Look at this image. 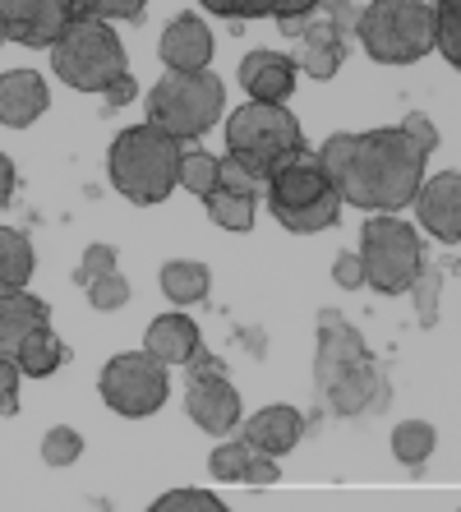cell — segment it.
<instances>
[{"label":"cell","instance_id":"cell-1","mask_svg":"<svg viewBox=\"0 0 461 512\" xmlns=\"http://www.w3.org/2000/svg\"><path fill=\"white\" fill-rule=\"evenodd\" d=\"M425 162L429 153L402 125L369 134H332L319 153L323 176L342 194V203L369 208V213H397L415 203L425 185Z\"/></svg>","mask_w":461,"mask_h":512},{"label":"cell","instance_id":"cell-2","mask_svg":"<svg viewBox=\"0 0 461 512\" xmlns=\"http://www.w3.org/2000/svg\"><path fill=\"white\" fill-rule=\"evenodd\" d=\"M319 397L328 402L332 416L355 420L369 411H383L392 402L388 370L369 356L365 337L355 333V323L342 319L337 310H319Z\"/></svg>","mask_w":461,"mask_h":512},{"label":"cell","instance_id":"cell-3","mask_svg":"<svg viewBox=\"0 0 461 512\" xmlns=\"http://www.w3.org/2000/svg\"><path fill=\"white\" fill-rule=\"evenodd\" d=\"M180 162H185V143L171 139L166 130H157L153 120L148 125H130L120 130L111 143V185L130 203H162L166 194L180 185Z\"/></svg>","mask_w":461,"mask_h":512},{"label":"cell","instance_id":"cell-4","mask_svg":"<svg viewBox=\"0 0 461 512\" xmlns=\"http://www.w3.org/2000/svg\"><path fill=\"white\" fill-rule=\"evenodd\" d=\"M226 148L240 167H249L259 180H272L305 153V134L282 102H249L226 120Z\"/></svg>","mask_w":461,"mask_h":512},{"label":"cell","instance_id":"cell-5","mask_svg":"<svg viewBox=\"0 0 461 512\" xmlns=\"http://www.w3.org/2000/svg\"><path fill=\"white\" fill-rule=\"evenodd\" d=\"M355 33L379 65H411L438 47V10L429 0H374L360 10Z\"/></svg>","mask_w":461,"mask_h":512},{"label":"cell","instance_id":"cell-6","mask_svg":"<svg viewBox=\"0 0 461 512\" xmlns=\"http://www.w3.org/2000/svg\"><path fill=\"white\" fill-rule=\"evenodd\" d=\"M51 70L70 88L107 93L111 84H120V79L130 74V60H125V47H120L116 28H111L107 19L79 14V19L60 33L56 47H51Z\"/></svg>","mask_w":461,"mask_h":512},{"label":"cell","instance_id":"cell-7","mask_svg":"<svg viewBox=\"0 0 461 512\" xmlns=\"http://www.w3.org/2000/svg\"><path fill=\"white\" fill-rule=\"evenodd\" d=\"M226 102V88L217 74L208 70H171L157 79V88L148 93V120L157 130H166L171 139L190 143L217 125Z\"/></svg>","mask_w":461,"mask_h":512},{"label":"cell","instance_id":"cell-8","mask_svg":"<svg viewBox=\"0 0 461 512\" xmlns=\"http://www.w3.org/2000/svg\"><path fill=\"white\" fill-rule=\"evenodd\" d=\"M268 199H272V217L286 231H296V236L328 231L337 222V213H342V194L328 185L319 162H305V157H296L291 167H282L268 180Z\"/></svg>","mask_w":461,"mask_h":512},{"label":"cell","instance_id":"cell-9","mask_svg":"<svg viewBox=\"0 0 461 512\" xmlns=\"http://www.w3.org/2000/svg\"><path fill=\"white\" fill-rule=\"evenodd\" d=\"M360 263H365V282L383 296H402L411 291L415 277L425 273V250L411 222H397L392 213L365 222L360 236Z\"/></svg>","mask_w":461,"mask_h":512},{"label":"cell","instance_id":"cell-10","mask_svg":"<svg viewBox=\"0 0 461 512\" xmlns=\"http://www.w3.org/2000/svg\"><path fill=\"white\" fill-rule=\"evenodd\" d=\"M102 388V402L116 411V416H153L157 406L171 393V374H166V360H157L153 351H130V356L107 360V370L97 379Z\"/></svg>","mask_w":461,"mask_h":512},{"label":"cell","instance_id":"cell-11","mask_svg":"<svg viewBox=\"0 0 461 512\" xmlns=\"http://www.w3.org/2000/svg\"><path fill=\"white\" fill-rule=\"evenodd\" d=\"M5 33L24 47H56L60 33L79 19L74 0H0Z\"/></svg>","mask_w":461,"mask_h":512},{"label":"cell","instance_id":"cell-12","mask_svg":"<svg viewBox=\"0 0 461 512\" xmlns=\"http://www.w3.org/2000/svg\"><path fill=\"white\" fill-rule=\"evenodd\" d=\"M185 411L199 429L208 434H231L240 425V393L231 388V379L222 374V365H203L190 370V393H185Z\"/></svg>","mask_w":461,"mask_h":512},{"label":"cell","instance_id":"cell-13","mask_svg":"<svg viewBox=\"0 0 461 512\" xmlns=\"http://www.w3.org/2000/svg\"><path fill=\"white\" fill-rule=\"evenodd\" d=\"M415 213L425 222L429 236L438 240H461V176L457 171H443V176L425 180L420 194H415Z\"/></svg>","mask_w":461,"mask_h":512},{"label":"cell","instance_id":"cell-14","mask_svg":"<svg viewBox=\"0 0 461 512\" xmlns=\"http://www.w3.org/2000/svg\"><path fill=\"white\" fill-rule=\"evenodd\" d=\"M296 60L282 56V51H249L240 60V84L254 102H286L296 93Z\"/></svg>","mask_w":461,"mask_h":512},{"label":"cell","instance_id":"cell-15","mask_svg":"<svg viewBox=\"0 0 461 512\" xmlns=\"http://www.w3.org/2000/svg\"><path fill=\"white\" fill-rule=\"evenodd\" d=\"M47 111V79L37 70H10L0 74V125L28 130Z\"/></svg>","mask_w":461,"mask_h":512},{"label":"cell","instance_id":"cell-16","mask_svg":"<svg viewBox=\"0 0 461 512\" xmlns=\"http://www.w3.org/2000/svg\"><path fill=\"white\" fill-rule=\"evenodd\" d=\"M162 60H166V70H208V60H213V33H208V24L194 19V14L171 19L162 33Z\"/></svg>","mask_w":461,"mask_h":512},{"label":"cell","instance_id":"cell-17","mask_svg":"<svg viewBox=\"0 0 461 512\" xmlns=\"http://www.w3.org/2000/svg\"><path fill=\"white\" fill-rule=\"evenodd\" d=\"M300 434H305V416H300L296 406H263L259 416L245 425V443L249 448H259V453H272V457H286L291 448L300 443Z\"/></svg>","mask_w":461,"mask_h":512},{"label":"cell","instance_id":"cell-18","mask_svg":"<svg viewBox=\"0 0 461 512\" xmlns=\"http://www.w3.org/2000/svg\"><path fill=\"white\" fill-rule=\"evenodd\" d=\"M143 351H153L166 365H194V356H199V328L185 314H162V319L148 323Z\"/></svg>","mask_w":461,"mask_h":512},{"label":"cell","instance_id":"cell-19","mask_svg":"<svg viewBox=\"0 0 461 512\" xmlns=\"http://www.w3.org/2000/svg\"><path fill=\"white\" fill-rule=\"evenodd\" d=\"M42 323H51L47 300L28 296L24 286H19V291H5V296H0V356H14V346L24 342L33 328H42Z\"/></svg>","mask_w":461,"mask_h":512},{"label":"cell","instance_id":"cell-20","mask_svg":"<svg viewBox=\"0 0 461 512\" xmlns=\"http://www.w3.org/2000/svg\"><path fill=\"white\" fill-rule=\"evenodd\" d=\"M14 360H19V370H24V374H33V379H47V374L60 370L65 346H60V337L51 333V323H42V328H33L24 342L14 346Z\"/></svg>","mask_w":461,"mask_h":512},{"label":"cell","instance_id":"cell-21","mask_svg":"<svg viewBox=\"0 0 461 512\" xmlns=\"http://www.w3.org/2000/svg\"><path fill=\"white\" fill-rule=\"evenodd\" d=\"M33 277V245L24 231L0 227V291H19Z\"/></svg>","mask_w":461,"mask_h":512},{"label":"cell","instance_id":"cell-22","mask_svg":"<svg viewBox=\"0 0 461 512\" xmlns=\"http://www.w3.org/2000/svg\"><path fill=\"white\" fill-rule=\"evenodd\" d=\"M208 286H213V277H208V268L194 259H171L162 268V291L176 305H194V300L208 296Z\"/></svg>","mask_w":461,"mask_h":512},{"label":"cell","instance_id":"cell-23","mask_svg":"<svg viewBox=\"0 0 461 512\" xmlns=\"http://www.w3.org/2000/svg\"><path fill=\"white\" fill-rule=\"evenodd\" d=\"M222 19H286V14H309L319 0H203Z\"/></svg>","mask_w":461,"mask_h":512},{"label":"cell","instance_id":"cell-24","mask_svg":"<svg viewBox=\"0 0 461 512\" xmlns=\"http://www.w3.org/2000/svg\"><path fill=\"white\" fill-rule=\"evenodd\" d=\"M434 443H438V429L429 420H402L392 429V457L402 466H411V471L434 457Z\"/></svg>","mask_w":461,"mask_h":512},{"label":"cell","instance_id":"cell-25","mask_svg":"<svg viewBox=\"0 0 461 512\" xmlns=\"http://www.w3.org/2000/svg\"><path fill=\"white\" fill-rule=\"evenodd\" d=\"M208 217L226 231H249L254 227V194H231V190H213L208 194Z\"/></svg>","mask_w":461,"mask_h":512},{"label":"cell","instance_id":"cell-26","mask_svg":"<svg viewBox=\"0 0 461 512\" xmlns=\"http://www.w3.org/2000/svg\"><path fill=\"white\" fill-rule=\"evenodd\" d=\"M438 51L452 70H461V0H438Z\"/></svg>","mask_w":461,"mask_h":512},{"label":"cell","instance_id":"cell-27","mask_svg":"<svg viewBox=\"0 0 461 512\" xmlns=\"http://www.w3.org/2000/svg\"><path fill=\"white\" fill-rule=\"evenodd\" d=\"M83 457V434L70 425H56L47 429V439H42V462L47 466H74Z\"/></svg>","mask_w":461,"mask_h":512},{"label":"cell","instance_id":"cell-28","mask_svg":"<svg viewBox=\"0 0 461 512\" xmlns=\"http://www.w3.org/2000/svg\"><path fill=\"white\" fill-rule=\"evenodd\" d=\"M180 185L190 194H199V199H208V194L217 190V157L185 153V162H180Z\"/></svg>","mask_w":461,"mask_h":512},{"label":"cell","instance_id":"cell-29","mask_svg":"<svg viewBox=\"0 0 461 512\" xmlns=\"http://www.w3.org/2000/svg\"><path fill=\"white\" fill-rule=\"evenodd\" d=\"M245 466H249V443H222L213 457H208V471L213 480H245Z\"/></svg>","mask_w":461,"mask_h":512},{"label":"cell","instance_id":"cell-30","mask_svg":"<svg viewBox=\"0 0 461 512\" xmlns=\"http://www.w3.org/2000/svg\"><path fill=\"white\" fill-rule=\"evenodd\" d=\"M88 291V300H93V310H120L125 300H130V282L120 273H102L97 282L83 286Z\"/></svg>","mask_w":461,"mask_h":512},{"label":"cell","instance_id":"cell-31","mask_svg":"<svg viewBox=\"0 0 461 512\" xmlns=\"http://www.w3.org/2000/svg\"><path fill=\"white\" fill-rule=\"evenodd\" d=\"M268 180H259L249 167H240L236 157L226 153L222 162H217V190H231V194H259Z\"/></svg>","mask_w":461,"mask_h":512},{"label":"cell","instance_id":"cell-32","mask_svg":"<svg viewBox=\"0 0 461 512\" xmlns=\"http://www.w3.org/2000/svg\"><path fill=\"white\" fill-rule=\"evenodd\" d=\"M116 259H120V254L111 250V245H88V250H83V259H79V268H74V282L88 286V282H97L102 273H116Z\"/></svg>","mask_w":461,"mask_h":512},{"label":"cell","instance_id":"cell-33","mask_svg":"<svg viewBox=\"0 0 461 512\" xmlns=\"http://www.w3.org/2000/svg\"><path fill=\"white\" fill-rule=\"evenodd\" d=\"M157 512H180V508H203V512H222V499L208 494V489H171L153 503Z\"/></svg>","mask_w":461,"mask_h":512},{"label":"cell","instance_id":"cell-34","mask_svg":"<svg viewBox=\"0 0 461 512\" xmlns=\"http://www.w3.org/2000/svg\"><path fill=\"white\" fill-rule=\"evenodd\" d=\"M79 14H93V19H139L148 0H74Z\"/></svg>","mask_w":461,"mask_h":512},{"label":"cell","instance_id":"cell-35","mask_svg":"<svg viewBox=\"0 0 461 512\" xmlns=\"http://www.w3.org/2000/svg\"><path fill=\"white\" fill-rule=\"evenodd\" d=\"M19 379H24L19 360L0 356V416H14V411H19Z\"/></svg>","mask_w":461,"mask_h":512},{"label":"cell","instance_id":"cell-36","mask_svg":"<svg viewBox=\"0 0 461 512\" xmlns=\"http://www.w3.org/2000/svg\"><path fill=\"white\" fill-rule=\"evenodd\" d=\"M272 480H282V471H277V457H272V453H259V448H249L245 485H272Z\"/></svg>","mask_w":461,"mask_h":512},{"label":"cell","instance_id":"cell-37","mask_svg":"<svg viewBox=\"0 0 461 512\" xmlns=\"http://www.w3.org/2000/svg\"><path fill=\"white\" fill-rule=\"evenodd\" d=\"M332 282L342 286V291L365 286V263H360V254H337V263H332Z\"/></svg>","mask_w":461,"mask_h":512},{"label":"cell","instance_id":"cell-38","mask_svg":"<svg viewBox=\"0 0 461 512\" xmlns=\"http://www.w3.org/2000/svg\"><path fill=\"white\" fill-rule=\"evenodd\" d=\"M415 300H420V323H425V328H434V319H438V310H434V291H438V273H420L415 277Z\"/></svg>","mask_w":461,"mask_h":512},{"label":"cell","instance_id":"cell-39","mask_svg":"<svg viewBox=\"0 0 461 512\" xmlns=\"http://www.w3.org/2000/svg\"><path fill=\"white\" fill-rule=\"evenodd\" d=\"M402 130L411 134V139L420 143L425 153H434V148H438V130H434V120H429V116H420V111H411V116L402 120Z\"/></svg>","mask_w":461,"mask_h":512},{"label":"cell","instance_id":"cell-40","mask_svg":"<svg viewBox=\"0 0 461 512\" xmlns=\"http://www.w3.org/2000/svg\"><path fill=\"white\" fill-rule=\"evenodd\" d=\"M10 194H14V162L0 153V208L10 203Z\"/></svg>","mask_w":461,"mask_h":512},{"label":"cell","instance_id":"cell-41","mask_svg":"<svg viewBox=\"0 0 461 512\" xmlns=\"http://www.w3.org/2000/svg\"><path fill=\"white\" fill-rule=\"evenodd\" d=\"M130 97H134V79H130V74H125L120 84H111V88H107V102H111V107H125Z\"/></svg>","mask_w":461,"mask_h":512},{"label":"cell","instance_id":"cell-42","mask_svg":"<svg viewBox=\"0 0 461 512\" xmlns=\"http://www.w3.org/2000/svg\"><path fill=\"white\" fill-rule=\"evenodd\" d=\"M5 37H10V33H5V19H0V42H5Z\"/></svg>","mask_w":461,"mask_h":512}]
</instances>
